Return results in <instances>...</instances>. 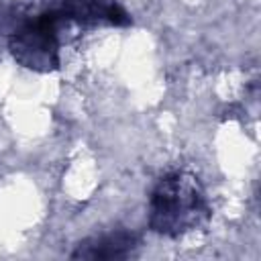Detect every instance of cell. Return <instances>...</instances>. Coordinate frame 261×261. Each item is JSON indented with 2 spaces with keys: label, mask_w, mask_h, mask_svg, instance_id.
I'll return each instance as SVG.
<instances>
[{
  "label": "cell",
  "mask_w": 261,
  "mask_h": 261,
  "mask_svg": "<svg viewBox=\"0 0 261 261\" xmlns=\"http://www.w3.org/2000/svg\"><path fill=\"white\" fill-rule=\"evenodd\" d=\"M135 247V234L128 232H116V234H106L100 239L84 241L77 245V249L71 253L73 259H116V257H126L130 249Z\"/></svg>",
  "instance_id": "2"
},
{
  "label": "cell",
  "mask_w": 261,
  "mask_h": 261,
  "mask_svg": "<svg viewBox=\"0 0 261 261\" xmlns=\"http://www.w3.org/2000/svg\"><path fill=\"white\" fill-rule=\"evenodd\" d=\"M202 208L198 186L184 173L161 179L151 202V224L159 232L175 234L196 220Z\"/></svg>",
  "instance_id": "1"
}]
</instances>
